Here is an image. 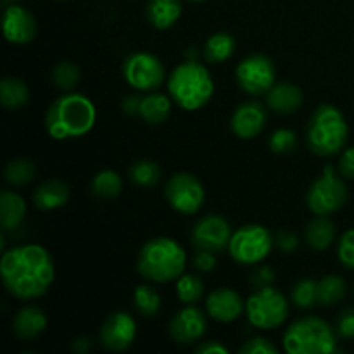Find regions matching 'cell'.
Masks as SVG:
<instances>
[{
    "label": "cell",
    "instance_id": "cell-1",
    "mask_svg": "<svg viewBox=\"0 0 354 354\" xmlns=\"http://www.w3.org/2000/svg\"><path fill=\"white\" fill-rule=\"evenodd\" d=\"M0 275L10 296L21 301L37 299L44 296L54 282V259L41 245H17L3 252Z\"/></svg>",
    "mask_w": 354,
    "mask_h": 354
},
{
    "label": "cell",
    "instance_id": "cell-2",
    "mask_svg": "<svg viewBox=\"0 0 354 354\" xmlns=\"http://www.w3.org/2000/svg\"><path fill=\"white\" fill-rule=\"evenodd\" d=\"M95 106L82 93H64L50 104L45 114V128L55 140L83 137L95 127Z\"/></svg>",
    "mask_w": 354,
    "mask_h": 354
},
{
    "label": "cell",
    "instance_id": "cell-3",
    "mask_svg": "<svg viewBox=\"0 0 354 354\" xmlns=\"http://www.w3.org/2000/svg\"><path fill=\"white\" fill-rule=\"evenodd\" d=\"M185 251L178 242L168 237H156L145 242L137 258L138 273L154 283L173 282L185 273Z\"/></svg>",
    "mask_w": 354,
    "mask_h": 354
},
{
    "label": "cell",
    "instance_id": "cell-4",
    "mask_svg": "<svg viewBox=\"0 0 354 354\" xmlns=\"http://www.w3.org/2000/svg\"><path fill=\"white\" fill-rule=\"evenodd\" d=\"M168 92L173 102L185 111H197L206 106L214 93L211 73L199 61H185L168 76Z\"/></svg>",
    "mask_w": 354,
    "mask_h": 354
},
{
    "label": "cell",
    "instance_id": "cell-5",
    "mask_svg": "<svg viewBox=\"0 0 354 354\" xmlns=\"http://www.w3.org/2000/svg\"><path fill=\"white\" fill-rule=\"evenodd\" d=\"M349 128L341 111L330 104H322L311 114L306 128V144L313 154L330 158L342 151Z\"/></svg>",
    "mask_w": 354,
    "mask_h": 354
},
{
    "label": "cell",
    "instance_id": "cell-6",
    "mask_svg": "<svg viewBox=\"0 0 354 354\" xmlns=\"http://www.w3.org/2000/svg\"><path fill=\"white\" fill-rule=\"evenodd\" d=\"M282 344L289 354H328L335 351V334L322 318L304 317L287 327Z\"/></svg>",
    "mask_w": 354,
    "mask_h": 354
},
{
    "label": "cell",
    "instance_id": "cell-7",
    "mask_svg": "<svg viewBox=\"0 0 354 354\" xmlns=\"http://www.w3.org/2000/svg\"><path fill=\"white\" fill-rule=\"evenodd\" d=\"M245 315L252 327L273 330L289 317V301L272 286L259 287L245 301Z\"/></svg>",
    "mask_w": 354,
    "mask_h": 354
},
{
    "label": "cell",
    "instance_id": "cell-8",
    "mask_svg": "<svg viewBox=\"0 0 354 354\" xmlns=\"http://www.w3.org/2000/svg\"><path fill=\"white\" fill-rule=\"evenodd\" d=\"M273 242L275 239L270 234L268 228L258 223H249L232 234L228 252L239 265H256L270 254Z\"/></svg>",
    "mask_w": 354,
    "mask_h": 354
},
{
    "label": "cell",
    "instance_id": "cell-9",
    "mask_svg": "<svg viewBox=\"0 0 354 354\" xmlns=\"http://www.w3.org/2000/svg\"><path fill=\"white\" fill-rule=\"evenodd\" d=\"M348 201V187L334 173L332 166H325L320 178L315 180L306 194V204L313 214L328 216L341 209Z\"/></svg>",
    "mask_w": 354,
    "mask_h": 354
},
{
    "label": "cell",
    "instance_id": "cell-10",
    "mask_svg": "<svg viewBox=\"0 0 354 354\" xmlns=\"http://www.w3.org/2000/svg\"><path fill=\"white\" fill-rule=\"evenodd\" d=\"M123 78L138 92H152L165 83V64L149 52H133L123 62Z\"/></svg>",
    "mask_w": 354,
    "mask_h": 354
},
{
    "label": "cell",
    "instance_id": "cell-11",
    "mask_svg": "<svg viewBox=\"0 0 354 354\" xmlns=\"http://www.w3.org/2000/svg\"><path fill=\"white\" fill-rule=\"evenodd\" d=\"M165 197L176 213L190 216V214L199 213L204 199H206V192H204L203 183L196 175L180 171L169 176V180L166 182Z\"/></svg>",
    "mask_w": 354,
    "mask_h": 354
},
{
    "label": "cell",
    "instance_id": "cell-12",
    "mask_svg": "<svg viewBox=\"0 0 354 354\" xmlns=\"http://www.w3.org/2000/svg\"><path fill=\"white\" fill-rule=\"evenodd\" d=\"M237 85L249 95H266L277 80L275 64L263 54L248 55L235 69Z\"/></svg>",
    "mask_w": 354,
    "mask_h": 354
},
{
    "label": "cell",
    "instance_id": "cell-13",
    "mask_svg": "<svg viewBox=\"0 0 354 354\" xmlns=\"http://www.w3.org/2000/svg\"><path fill=\"white\" fill-rule=\"evenodd\" d=\"M232 239V227L220 214L203 216L192 228L190 242L197 251L221 252L228 249Z\"/></svg>",
    "mask_w": 354,
    "mask_h": 354
},
{
    "label": "cell",
    "instance_id": "cell-14",
    "mask_svg": "<svg viewBox=\"0 0 354 354\" xmlns=\"http://www.w3.org/2000/svg\"><path fill=\"white\" fill-rule=\"evenodd\" d=\"M169 337L176 344L189 346L201 341L207 330V318L201 308L187 304L183 310L176 311L169 322Z\"/></svg>",
    "mask_w": 354,
    "mask_h": 354
},
{
    "label": "cell",
    "instance_id": "cell-15",
    "mask_svg": "<svg viewBox=\"0 0 354 354\" xmlns=\"http://www.w3.org/2000/svg\"><path fill=\"white\" fill-rule=\"evenodd\" d=\"M137 335V324L133 317L124 311H114L104 320L100 327V342L106 349L114 353L130 348Z\"/></svg>",
    "mask_w": 354,
    "mask_h": 354
},
{
    "label": "cell",
    "instance_id": "cell-16",
    "mask_svg": "<svg viewBox=\"0 0 354 354\" xmlns=\"http://www.w3.org/2000/svg\"><path fill=\"white\" fill-rule=\"evenodd\" d=\"M37 19L23 6H9L3 12V35L14 45H26L37 37Z\"/></svg>",
    "mask_w": 354,
    "mask_h": 354
},
{
    "label": "cell",
    "instance_id": "cell-17",
    "mask_svg": "<svg viewBox=\"0 0 354 354\" xmlns=\"http://www.w3.org/2000/svg\"><path fill=\"white\" fill-rule=\"evenodd\" d=\"M206 311L213 320L232 324L245 311V303L239 292L228 287H220L207 294Z\"/></svg>",
    "mask_w": 354,
    "mask_h": 354
},
{
    "label": "cell",
    "instance_id": "cell-18",
    "mask_svg": "<svg viewBox=\"0 0 354 354\" xmlns=\"http://www.w3.org/2000/svg\"><path fill=\"white\" fill-rule=\"evenodd\" d=\"M266 124V111L259 102H242L230 118V128L239 138L251 140L258 137Z\"/></svg>",
    "mask_w": 354,
    "mask_h": 354
},
{
    "label": "cell",
    "instance_id": "cell-19",
    "mask_svg": "<svg viewBox=\"0 0 354 354\" xmlns=\"http://www.w3.org/2000/svg\"><path fill=\"white\" fill-rule=\"evenodd\" d=\"M47 327V317L37 306H24L14 315L12 332L21 341L37 339Z\"/></svg>",
    "mask_w": 354,
    "mask_h": 354
},
{
    "label": "cell",
    "instance_id": "cell-20",
    "mask_svg": "<svg viewBox=\"0 0 354 354\" xmlns=\"http://www.w3.org/2000/svg\"><path fill=\"white\" fill-rule=\"evenodd\" d=\"M303 90L292 83H275L266 93L268 107L280 114L296 113L303 104Z\"/></svg>",
    "mask_w": 354,
    "mask_h": 354
},
{
    "label": "cell",
    "instance_id": "cell-21",
    "mask_svg": "<svg viewBox=\"0 0 354 354\" xmlns=\"http://www.w3.org/2000/svg\"><path fill=\"white\" fill-rule=\"evenodd\" d=\"M69 201V187L62 180H47L40 183L33 192V203L40 211H54Z\"/></svg>",
    "mask_w": 354,
    "mask_h": 354
},
{
    "label": "cell",
    "instance_id": "cell-22",
    "mask_svg": "<svg viewBox=\"0 0 354 354\" xmlns=\"http://www.w3.org/2000/svg\"><path fill=\"white\" fill-rule=\"evenodd\" d=\"M147 21L158 30H168L182 16V0H147Z\"/></svg>",
    "mask_w": 354,
    "mask_h": 354
},
{
    "label": "cell",
    "instance_id": "cell-23",
    "mask_svg": "<svg viewBox=\"0 0 354 354\" xmlns=\"http://www.w3.org/2000/svg\"><path fill=\"white\" fill-rule=\"evenodd\" d=\"M26 216V203L19 194L3 190L0 194V227L6 232L21 227Z\"/></svg>",
    "mask_w": 354,
    "mask_h": 354
},
{
    "label": "cell",
    "instance_id": "cell-24",
    "mask_svg": "<svg viewBox=\"0 0 354 354\" xmlns=\"http://www.w3.org/2000/svg\"><path fill=\"white\" fill-rule=\"evenodd\" d=\"M171 113V97L159 92H151L142 97L138 116L149 124H161Z\"/></svg>",
    "mask_w": 354,
    "mask_h": 354
},
{
    "label": "cell",
    "instance_id": "cell-25",
    "mask_svg": "<svg viewBox=\"0 0 354 354\" xmlns=\"http://www.w3.org/2000/svg\"><path fill=\"white\" fill-rule=\"evenodd\" d=\"M306 244L310 245L315 251H325L332 245L335 239V223L332 220H328L327 216H320L317 214V218L310 221V225L306 227Z\"/></svg>",
    "mask_w": 354,
    "mask_h": 354
},
{
    "label": "cell",
    "instance_id": "cell-26",
    "mask_svg": "<svg viewBox=\"0 0 354 354\" xmlns=\"http://www.w3.org/2000/svg\"><path fill=\"white\" fill-rule=\"evenodd\" d=\"M235 38L227 31H220L207 38L203 48V57L209 64H220V62L228 61L235 52Z\"/></svg>",
    "mask_w": 354,
    "mask_h": 354
},
{
    "label": "cell",
    "instance_id": "cell-27",
    "mask_svg": "<svg viewBox=\"0 0 354 354\" xmlns=\"http://www.w3.org/2000/svg\"><path fill=\"white\" fill-rule=\"evenodd\" d=\"M0 100L6 109H21L30 100V88L23 80L6 76L0 83Z\"/></svg>",
    "mask_w": 354,
    "mask_h": 354
},
{
    "label": "cell",
    "instance_id": "cell-28",
    "mask_svg": "<svg viewBox=\"0 0 354 354\" xmlns=\"http://www.w3.org/2000/svg\"><path fill=\"white\" fill-rule=\"evenodd\" d=\"M121 189H123V180H121L120 173H116L114 169H102L93 176L92 183H90L92 196L104 201L120 196Z\"/></svg>",
    "mask_w": 354,
    "mask_h": 354
},
{
    "label": "cell",
    "instance_id": "cell-29",
    "mask_svg": "<svg viewBox=\"0 0 354 354\" xmlns=\"http://www.w3.org/2000/svg\"><path fill=\"white\" fill-rule=\"evenodd\" d=\"M318 290V303L324 306H334V304L341 303L344 299L346 292H348V286L346 280L339 275H327L317 283Z\"/></svg>",
    "mask_w": 354,
    "mask_h": 354
},
{
    "label": "cell",
    "instance_id": "cell-30",
    "mask_svg": "<svg viewBox=\"0 0 354 354\" xmlns=\"http://www.w3.org/2000/svg\"><path fill=\"white\" fill-rule=\"evenodd\" d=\"M128 176L133 185L149 189L161 180V168L158 166V162L151 161V159H138L130 166Z\"/></svg>",
    "mask_w": 354,
    "mask_h": 354
},
{
    "label": "cell",
    "instance_id": "cell-31",
    "mask_svg": "<svg viewBox=\"0 0 354 354\" xmlns=\"http://www.w3.org/2000/svg\"><path fill=\"white\" fill-rule=\"evenodd\" d=\"M176 296L183 304H196L204 297V282L197 275L183 273L176 279Z\"/></svg>",
    "mask_w": 354,
    "mask_h": 354
},
{
    "label": "cell",
    "instance_id": "cell-32",
    "mask_svg": "<svg viewBox=\"0 0 354 354\" xmlns=\"http://www.w3.org/2000/svg\"><path fill=\"white\" fill-rule=\"evenodd\" d=\"M133 304L142 317H156L161 310V297L154 287L138 286L133 290Z\"/></svg>",
    "mask_w": 354,
    "mask_h": 354
},
{
    "label": "cell",
    "instance_id": "cell-33",
    "mask_svg": "<svg viewBox=\"0 0 354 354\" xmlns=\"http://www.w3.org/2000/svg\"><path fill=\"white\" fill-rule=\"evenodd\" d=\"M37 175V168H35L33 161L30 159H14L9 165L6 166V171H3V176H6V182L12 187H23L28 185L31 180Z\"/></svg>",
    "mask_w": 354,
    "mask_h": 354
},
{
    "label": "cell",
    "instance_id": "cell-34",
    "mask_svg": "<svg viewBox=\"0 0 354 354\" xmlns=\"http://www.w3.org/2000/svg\"><path fill=\"white\" fill-rule=\"evenodd\" d=\"M317 283L313 279H301L294 283L290 299L299 310H310L318 303Z\"/></svg>",
    "mask_w": 354,
    "mask_h": 354
},
{
    "label": "cell",
    "instance_id": "cell-35",
    "mask_svg": "<svg viewBox=\"0 0 354 354\" xmlns=\"http://www.w3.org/2000/svg\"><path fill=\"white\" fill-rule=\"evenodd\" d=\"M52 82L61 90H73L80 82V69L78 66L69 61H62L55 64L52 69Z\"/></svg>",
    "mask_w": 354,
    "mask_h": 354
},
{
    "label": "cell",
    "instance_id": "cell-36",
    "mask_svg": "<svg viewBox=\"0 0 354 354\" xmlns=\"http://www.w3.org/2000/svg\"><path fill=\"white\" fill-rule=\"evenodd\" d=\"M270 151L275 154H289L296 149L297 145V135L289 128H279L272 133L268 140Z\"/></svg>",
    "mask_w": 354,
    "mask_h": 354
},
{
    "label": "cell",
    "instance_id": "cell-37",
    "mask_svg": "<svg viewBox=\"0 0 354 354\" xmlns=\"http://www.w3.org/2000/svg\"><path fill=\"white\" fill-rule=\"evenodd\" d=\"M337 256L346 268L354 270V228L342 234L337 245Z\"/></svg>",
    "mask_w": 354,
    "mask_h": 354
},
{
    "label": "cell",
    "instance_id": "cell-38",
    "mask_svg": "<svg viewBox=\"0 0 354 354\" xmlns=\"http://www.w3.org/2000/svg\"><path fill=\"white\" fill-rule=\"evenodd\" d=\"M279 348L265 337H254L241 348V354H277Z\"/></svg>",
    "mask_w": 354,
    "mask_h": 354
},
{
    "label": "cell",
    "instance_id": "cell-39",
    "mask_svg": "<svg viewBox=\"0 0 354 354\" xmlns=\"http://www.w3.org/2000/svg\"><path fill=\"white\" fill-rule=\"evenodd\" d=\"M337 332L342 339H354V308H348L339 315Z\"/></svg>",
    "mask_w": 354,
    "mask_h": 354
},
{
    "label": "cell",
    "instance_id": "cell-40",
    "mask_svg": "<svg viewBox=\"0 0 354 354\" xmlns=\"http://www.w3.org/2000/svg\"><path fill=\"white\" fill-rule=\"evenodd\" d=\"M192 265L199 273H211L214 268H216V258H214V252L197 251V254L194 256Z\"/></svg>",
    "mask_w": 354,
    "mask_h": 354
},
{
    "label": "cell",
    "instance_id": "cell-41",
    "mask_svg": "<svg viewBox=\"0 0 354 354\" xmlns=\"http://www.w3.org/2000/svg\"><path fill=\"white\" fill-rule=\"evenodd\" d=\"M275 244L280 251L292 252L296 251L297 245H299V241H297L296 234H292L290 230H280L275 237Z\"/></svg>",
    "mask_w": 354,
    "mask_h": 354
},
{
    "label": "cell",
    "instance_id": "cell-42",
    "mask_svg": "<svg viewBox=\"0 0 354 354\" xmlns=\"http://www.w3.org/2000/svg\"><path fill=\"white\" fill-rule=\"evenodd\" d=\"M251 282L254 283L256 289L272 286V283L275 282V273H273V270L270 268V266H261V268H258L254 273H252Z\"/></svg>",
    "mask_w": 354,
    "mask_h": 354
},
{
    "label": "cell",
    "instance_id": "cell-43",
    "mask_svg": "<svg viewBox=\"0 0 354 354\" xmlns=\"http://www.w3.org/2000/svg\"><path fill=\"white\" fill-rule=\"evenodd\" d=\"M339 171L344 178H354V147L346 149L339 159Z\"/></svg>",
    "mask_w": 354,
    "mask_h": 354
},
{
    "label": "cell",
    "instance_id": "cell-44",
    "mask_svg": "<svg viewBox=\"0 0 354 354\" xmlns=\"http://www.w3.org/2000/svg\"><path fill=\"white\" fill-rule=\"evenodd\" d=\"M140 95H127L121 100V111L128 116H138V109H140Z\"/></svg>",
    "mask_w": 354,
    "mask_h": 354
},
{
    "label": "cell",
    "instance_id": "cell-45",
    "mask_svg": "<svg viewBox=\"0 0 354 354\" xmlns=\"http://www.w3.org/2000/svg\"><path fill=\"white\" fill-rule=\"evenodd\" d=\"M196 353H199V354H228V349L218 341H204L203 344L197 346Z\"/></svg>",
    "mask_w": 354,
    "mask_h": 354
},
{
    "label": "cell",
    "instance_id": "cell-46",
    "mask_svg": "<svg viewBox=\"0 0 354 354\" xmlns=\"http://www.w3.org/2000/svg\"><path fill=\"white\" fill-rule=\"evenodd\" d=\"M73 349H75L76 353H86L90 349V342L86 337H80L76 339L75 344H73Z\"/></svg>",
    "mask_w": 354,
    "mask_h": 354
},
{
    "label": "cell",
    "instance_id": "cell-47",
    "mask_svg": "<svg viewBox=\"0 0 354 354\" xmlns=\"http://www.w3.org/2000/svg\"><path fill=\"white\" fill-rule=\"evenodd\" d=\"M187 61H197V48H189V52H187Z\"/></svg>",
    "mask_w": 354,
    "mask_h": 354
},
{
    "label": "cell",
    "instance_id": "cell-48",
    "mask_svg": "<svg viewBox=\"0 0 354 354\" xmlns=\"http://www.w3.org/2000/svg\"><path fill=\"white\" fill-rule=\"evenodd\" d=\"M190 2H204V0H190Z\"/></svg>",
    "mask_w": 354,
    "mask_h": 354
},
{
    "label": "cell",
    "instance_id": "cell-49",
    "mask_svg": "<svg viewBox=\"0 0 354 354\" xmlns=\"http://www.w3.org/2000/svg\"><path fill=\"white\" fill-rule=\"evenodd\" d=\"M61 2H66V0H61Z\"/></svg>",
    "mask_w": 354,
    "mask_h": 354
}]
</instances>
